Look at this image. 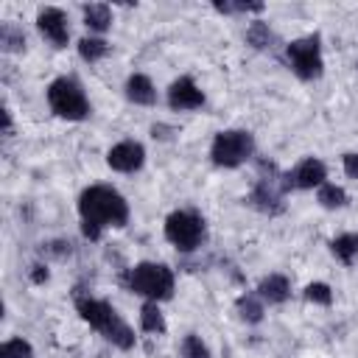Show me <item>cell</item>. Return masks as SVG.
I'll return each mask as SVG.
<instances>
[{
    "label": "cell",
    "instance_id": "obj_9",
    "mask_svg": "<svg viewBox=\"0 0 358 358\" xmlns=\"http://www.w3.org/2000/svg\"><path fill=\"white\" fill-rule=\"evenodd\" d=\"M249 201H252L260 213L277 215V213H282V187H277V182H274L271 176H263V179L255 185Z\"/></svg>",
    "mask_w": 358,
    "mask_h": 358
},
{
    "label": "cell",
    "instance_id": "obj_19",
    "mask_svg": "<svg viewBox=\"0 0 358 358\" xmlns=\"http://www.w3.org/2000/svg\"><path fill=\"white\" fill-rule=\"evenodd\" d=\"M246 42H249L252 48H257V50H266V48L271 45V31H268V25L260 22V20H255V22L246 28Z\"/></svg>",
    "mask_w": 358,
    "mask_h": 358
},
{
    "label": "cell",
    "instance_id": "obj_22",
    "mask_svg": "<svg viewBox=\"0 0 358 358\" xmlns=\"http://www.w3.org/2000/svg\"><path fill=\"white\" fill-rule=\"evenodd\" d=\"M0 358H34V350H31L28 341H22V338H11V341L3 344Z\"/></svg>",
    "mask_w": 358,
    "mask_h": 358
},
{
    "label": "cell",
    "instance_id": "obj_15",
    "mask_svg": "<svg viewBox=\"0 0 358 358\" xmlns=\"http://www.w3.org/2000/svg\"><path fill=\"white\" fill-rule=\"evenodd\" d=\"M84 22H87V28H92V31H106V28L112 25V11H109V6H103V3L87 6V8H84Z\"/></svg>",
    "mask_w": 358,
    "mask_h": 358
},
{
    "label": "cell",
    "instance_id": "obj_14",
    "mask_svg": "<svg viewBox=\"0 0 358 358\" xmlns=\"http://www.w3.org/2000/svg\"><path fill=\"white\" fill-rule=\"evenodd\" d=\"M260 296L263 299H268V302H274V305H280V302H285L288 299V294H291V288H288V280L282 277V274H268V277H263V282H260Z\"/></svg>",
    "mask_w": 358,
    "mask_h": 358
},
{
    "label": "cell",
    "instance_id": "obj_28",
    "mask_svg": "<svg viewBox=\"0 0 358 358\" xmlns=\"http://www.w3.org/2000/svg\"><path fill=\"white\" fill-rule=\"evenodd\" d=\"M31 280H34V282H45V280H48V268H45V266H34Z\"/></svg>",
    "mask_w": 358,
    "mask_h": 358
},
{
    "label": "cell",
    "instance_id": "obj_27",
    "mask_svg": "<svg viewBox=\"0 0 358 358\" xmlns=\"http://www.w3.org/2000/svg\"><path fill=\"white\" fill-rule=\"evenodd\" d=\"M81 232H84V238H90V241H98V238H101V227L92 224V221H84V224H81Z\"/></svg>",
    "mask_w": 358,
    "mask_h": 358
},
{
    "label": "cell",
    "instance_id": "obj_24",
    "mask_svg": "<svg viewBox=\"0 0 358 358\" xmlns=\"http://www.w3.org/2000/svg\"><path fill=\"white\" fill-rule=\"evenodd\" d=\"M305 296H308L310 302H316V305H330V302H333L330 285H324V282H310V285L305 288Z\"/></svg>",
    "mask_w": 358,
    "mask_h": 358
},
{
    "label": "cell",
    "instance_id": "obj_12",
    "mask_svg": "<svg viewBox=\"0 0 358 358\" xmlns=\"http://www.w3.org/2000/svg\"><path fill=\"white\" fill-rule=\"evenodd\" d=\"M324 165L319 162V159H305V162H299L296 168H294V173H291V179H294V187H322L324 185Z\"/></svg>",
    "mask_w": 358,
    "mask_h": 358
},
{
    "label": "cell",
    "instance_id": "obj_18",
    "mask_svg": "<svg viewBox=\"0 0 358 358\" xmlns=\"http://www.w3.org/2000/svg\"><path fill=\"white\" fill-rule=\"evenodd\" d=\"M106 50H109V45L103 39H98V36H84L78 42V53H81L84 62H98V59L106 56Z\"/></svg>",
    "mask_w": 358,
    "mask_h": 358
},
{
    "label": "cell",
    "instance_id": "obj_8",
    "mask_svg": "<svg viewBox=\"0 0 358 358\" xmlns=\"http://www.w3.org/2000/svg\"><path fill=\"white\" fill-rule=\"evenodd\" d=\"M143 157H145L143 145L134 143V140H126V143H117V145L106 154V162H109L112 171L131 173V171H137V168L143 165Z\"/></svg>",
    "mask_w": 358,
    "mask_h": 358
},
{
    "label": "cell",
    "instance_id": "obj_4",
    "mask_svg": "<svg viewBox=\"0 0 358 358\" xmlns=\"http://www.w3.org/2000/svg\"><path fill=\"white\" fill-rule=\"evenodd\" d=\"M48 103L59 117H67V120H81L90 112V103H87L81 87L70 78H56L48 87Z\"/></svg>",
    "mask_w": 358,
    "mask_h": 358
},
{
    "label": "cell",
    "instance_id": "obj_11",
    "mask_svg": "<svg viewBox=\"0 0 358 358\" xmlns=\"http://www.w3.org/2000/svg\"><path fill=\"white\" fill-rule=\"evenodd\" d=\"M36 25H39V31H42L56 48H64V45H67L70 31H67V20H64V14H62L59 8H45V11L36 17Z\"/></svg>",
    "mask_w": 358,
    "mask_h": 358
},
{
    "label": "cell",
    "instance_id": "obj_16",
    "mask_svg": "<svg viewBox=\"0 0 358 358\" xmlns=\"http://www.w3.org/2000/svg\"><path fill=\"white\" fill-rule=\"evenodd\" d=\"M140 327H143L145 333H162V330H165V319H162L157 302H145V305L140 308Z\"/></svg>",
    "mask_w": 358,
    "mask_h": 358
},
{
    "label": "cell",
    "instance_id": "obj_26",
    "mask_svg": "<svg viewBox=\"0 0 358 358\" xmlns=\"http://www.w3.org/2000/svg\"><path fill=\"white\" fill-rule=\"evenodd\" d=\"M344 171L347 176L358 179V154H344Z\"/></svg>",
    "mask_w": 358,
    "mask_h": 358
},
{
    "label": "cell",
    "instance_id": "obj_10",
    "mask_svg": "<svg viewBox=\"0 0 358 358\" xmlns=\"http://www.w3.org/2000/svg\"><path fill=\"white\" fill-rule=\"evenodd\" d=\"M168 103L173 109H199L204 103V95L201 90L193 84V78H179L171 84L168 90Z\"/></svg>",
    "mask_w": 358,
    "mask_h": 358
},
{
    "label": "cell",
    "instance_id": "obj_7",
    "mask_svg": "<svg viewBox=\"0 0 358 358\" xmlns=\"http://www.w3.org/2000/svg\"><path fill=\"white\" fill-rule=\"evenodd\" d=\"M288 59H291V67L299 78L310 81V78H319L322 76V53H319V36H305V39H296L288 45Z\"/></svg>",
    "mask_w": 358,
    "mask_h": 358
},
{
    "label": "cell",
    "instance_id": "obj_17",
    "mask_svg": "<svg viewBox=\"0 0 358 358\" xmlns=\"http://www.w3.org/2000/svg\"><path fill=\"white\" fill-rule=\"evenodd\" d=\"M333 255L341 260V263H352L355 257H358V235H338L336 241H333Z\"/></svg>",
    "mask_w": 358,
    "mask_h": 358
},
{
    "label": "cell",
    "instance_id": "obj_3",
    "mask_svg": "<svg viewBox=\"0 0 358 358\" xmlns=\"http://www.w3.org/2000/svg\"><path fill=\"white\" fill-rule=\"evenodd\" d=\"M129 288L148 299H168L173 291V274L162 263H140L129 274Z\"/></svg>",
    "mask_w": 358,
    "mask_h": 358
},
{
    "label": "cell",
    "instance_id": "obj_25",
    "mask_svg": "<svg viewBox=\"0 0 358 358\" xmlns=\"http://www.w3.org/2000/svg\"><path fill=\"white\" fill-rule=\"evenodd\" d=\"M0 36H3V45H6L8 50H20V48L25 45V39H22V34H14V28H8V25H3V31H0Z\"/></svg>",
    "mask_w": 358,
    "mask_h": 358
},
{
    "label": "cell",
    "instance_id": "obj_23",
    "mask_svg": "<svg viewBox=\"0 0 358 358\" xmlns=\"http://www.w3.org/2000/svg\"><path fill=\"white\" fill-rule=\"evenodd\" d=\"M182 358H210V352L199 336H187L182 341Z\"/></svg>",
    "mask_w": 358,
    "mask_h": 358
},
{
    "label": "cell",
    "instance_id": "obj_5",
    "mask_svg": "<svg viewBox=\"0 0 358 358\" xmlns=\"http://www.w3.org/2000/svg\"><path fill=\"white\" fill-rule=\"evenodd\" d=\"M252 151H255V140H252L249 131H221V134H215V140H213L210 157H213L215 165L235 168V165H241L246 157H252Z\"/></svg>",
    "mask_w": 358,
    "mask_h": 358
},
{
    "label": "cell",
    "instance_id": "obj_20",
    "mask_svg": "<svg viewBox=\"0 0 358 358\" xmlns=\"http://www.w3.org/2000/svg\"><path fill=\"white\" fill-rule=\"evenodd\" d=\"M238 313H241V319H243V322L257 324V322L263 319V305H260L252 294H246V296H241V299H238Z\"/></svg>",
    "mask_w": 358,
    "mask_h": 358
},
{
    "label": "cell",
    "instance_id": "obj_1",
    "mask_svg": "<svg viewBox=\"0 0 358 358\" xmlns=\"http://www.w3.org/2000/svg\"><path fill=\"white\" fill-rule=\"evenodd\" d=\"M78 210H81V218L84 221H92L98 227H123L126 218H129V207L123 201V196L106 185H95V187H87L78 199Z\"/></svg>",
    "mask_w": 358,
    "mask_h": 358
},
{
    "label": "cell",
    "instance_id": "obj_6",
    "mask_svg": "<svg viewBox=\"0 0 358 358\" xmlns=\"http://www.w3.org/2000/svg\"><path fill=\"white\" fill-rule=\"evenodd\" d=\"M165 235L168 241L182 249V252H190L201 243V235H204V224L196 213H187V210H179V213H171L168 221H165Z\"/></svg>",
    "mask_w": 358,
    "mask_h": 358
},
{
    "label": "cell",
    "instance_id": "obj_21",
    "mask_svg": "<svg viewBox=\"0 0 358 358\" xmlns=\"http://www.w3.org/2000/svg\"><path fill=\"white\" fill-rule=\"evenodd\" d=\"M319 201H322V207H341L344 201H347V193L341 190V187H336V185H322L319 187Z\"/></svg>",
    "mask_w": 358,
    "mask_h": 358
},
{
    "label": "cell",
    "instance_id": "obj_13",
    "mask_svg": "<svg viewBox=\"0 0 358 358\" xmlns=\"http://www.w3.org/2000/svg\"><path fill=\"white\" fill-rule=\"evenodd\" d=\"M126 95H129V101L143 103V106L154 103V98H157L154 84H151L148 76H143V73H134V76L129 78V84H126Z\"/></svg>",
    "mask_w": 358,
    "mask_h": 358
},
{
    "label": "cell",
    "instance_id": "obj_2",
    "mask_svg": "<svg viewBox=\"0 0 358 358\" xmlns=\"http://www.w3.org/2000/svg\"><path fill=\"white\" fill-rule=\"evenodd\" d=\"M76 305H78L81 319L90 322L95 330H101L115 347H120V350L134 347L131 327L117 316V310L109 302H101V299H92V296H76Z\"/></svg>",
    "mask_w": 358,
    "mask_h": 358
}]
</instances>
